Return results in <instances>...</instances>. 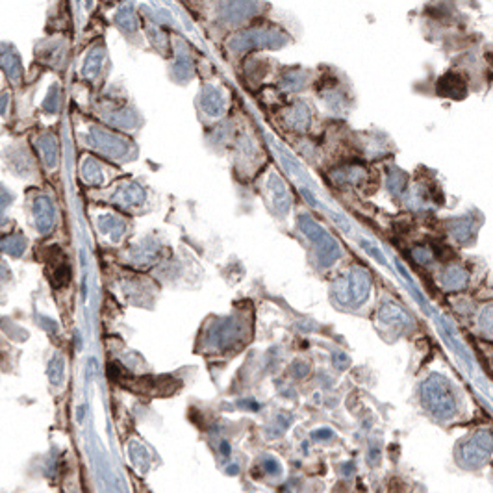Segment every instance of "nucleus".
Segmentation results:
<instances>
[{
  "instance_id": "f257e3e1",
  "label": "nucleus",
  "mask_w": 493,
  "mask_h": 493,
  "mask_svg": "<svg viewBox=\"0 0 493 493\" xmlns=\"http://www.w3.org/2000/svg\"><path fill=\"white\" fill-rule=\"evenodd\" d=\"M421 399H423V405L438 417H451L457 412L454 395L445 379H441L440 374H432L423 382Z\"/></svg>"
},
{
  "instance_id": "f03ea898",
  "label": "nucleus",
  "mask_w": 493,
  "mask_h": 493,
  "mask_svg": "<svg viewBox=\"0 0 493 493\" xmlns=\"http://www.w3.org/2000/svg\"><path fill=\"white\" fill-rule=\"evenodd\" d=\"M299 229L306 234V238L310 239L311 243L316 245L317 256H319L325 267L332 265L339 258V245L336 243V239L327 230H323L313 219L308 217V215H301L299 217Z\"/></svg>"
},
{
  "instance_id": "7ed1b4c3",
  "label": "nucleus",
  "mask_w": 493,
  "mask_h": 493,
  "mask_svg": "<svg viewBox=\"0 0 493 493\" xmlns=\"http://www.w3.org/2000/svg\"><path fill=\"white\" fill-rule=\"evenodd\" d=\"M369 291H371V276H369V273L362 267H354L349 273L345 285L337 291V297H339V302H343V304L360 306V304L367 301Z\"/></svg>"
},
{
  "instance_id": "20e7f679",
  "label": "nucleus",
  "mask_w": 493,
  "mask_h": 493,
  "mask_svg": "<svg viewBox=\"0 0 493 493\" xmlns=\"http://www.w3.org/2000/svg\"><path fill=\"white\" fill-rule=\"evenodd\" d=\"M89 141H91L97 149H100L104 154L114 156V158H119V156L128 152V143H126L123 137H119V135L108 134V132L93 130V134H91Z\"/></svg>"
},
{
  "instance_id": "39448f33",
  "label": "nucleus",
  "mask_w": 493,
  "mask_h": 493,
  "mask_svg": "<svg viewBox=\"0 0 493 493\" xmlns=\"http://www.w3.org/2000/svg\"><path fill=\"white\" fill-rule=\"evenodd\" d=\"M34 217H36V227L41 234H48L54 229V219H56V210L54 203L47 195H39L34 201Z\"/></svg>"
},
{
  "instance_id": "423d86ee",
  "label": "nucleus",
  "mask_w": 493,
  "mask_h": 493,
  "mask_svg": "<svg viewBox=\"0 0 493 493\" xmlns=\"http://www.w3.org/2000/svg\"><path fill=\"white\" fill-rule=\"evenodd\" d=\"M493 445V438L489 436L488 432H478L471 440L467 441L466 447H464V457L471 462H477V460H482L489 454Z\"/></svg>"
},
{
  "instance_id": "0eeeda50",
  "label": "nucleus",
  "mask_w": 493,
  "mask_h": 493,
  "mask_svg": "<svg viewBox=\"0 0 493 493\" xmlns=\"http://www.w3.org/2000/svg\"><path fill=\"white\" fill-rule=\"evenodd\" d=\"M379 319L384 325H391V327H403V325H410V316L405 310L393 302H384L379 310Z\"/></svg>"
},
{
  "instance_id": "6e6552de",
  "label": "nucleus",
  "mask_w": 493,
  "mask_h": 493,
  "mask_svg": "<svg viewBox=\"0 0 493 493\" xmlns=\"http://www.w3.org/2000/svg\"><path fill=\"white\" fill-rule=\"evenodd\" d=\"M467 282H469V275H467V271L464 269V267H460V265H452V267L443 271V275H441V285H443V290L447 291L464 290L467 285Z\"/></svg>"
},
{
  "instance_id": "1a4fd4ad",
  "label": "nucleus",
  "mask_w": 493,
  "mask_h": 493,
  "mask_svg": "<svg viewBox=\"0 0 493 493\" xmlns=\"http://www.w3.org/2000/svg\"><path fill=\"white\" fill-rule=\"evenodd\" d=\"M201 100H203V102H201L203 104V109L208 115L219 117V115L223 114L224 99H223V93H221L219 89L212 88V86H206V88L203 89V97H201Z\"/></svg>"
},
{
  "instance_id": "9d476101",
  "label": "nucleus",
  "mask_w": 493,
  "mask_h": 493,
  "mask_svg": "<svg viewBox=\"0 0 493 493\" xmlns=\"http://www.w3.org/2000/svg\"><path fill=\"white\" fill-rule=\"evenodd\" d=\"M2 69H4L6 73H8V76H10L11 80H15V82L21 78V60H19V56H17L15 50H13L10 45H4V47H2Z\"/></svg>"
},
{
  "instance_id": "9b49d317",
  "label": "nucleus",
  "mask_w": 493,
  "mask_h": 493,
  "mask_svg": "<svg viewBox=\"0 0 493 493\" xmlns=\"http://www.w3.org/2000/svg\"><path fill=\"white\" fill-rule=\"evenodd\" d=\"M267 187H269V191L275 195L276 206H282V212H288V210H290V193L285 189L284 182L276 177V175H271L269 182H267Z\"/></svg>"
},
{
  "instance_id": "f8f14e48",
  "label": "nucleus",
  "mask_w": 493,
  "mask_h": 493,
  "mask_svg": "<svg viewBox=\"0 0 493 493\" xmlns=\"http://www.w3.org/2000/svg\"><path fill=\"white\" fill-rule=\"evenodd\" d=\"M39 151H41L43 160L48 167H54L58 161V141L52 134H43L39 137Z\"/></svg>"
},
{
  "instance_id": "ddd939ff",
  "label": "nucleus",
  "mask_w": 493,
  "mask_h": 493,
  "mask_svg": "<svg viewBox=\"0 0 493 493\" xmlns=\"http://www.w3.org/2000/svg\"><path fill=\"white\" fill-rule=\"evenodd\" d=\"M102 62H104V50L100 47H95L93 50L89 52L88 58H86V63H83V76H88V78L97 76L100 67H102Z\"/></svg>"
},
{
  "instance_id": "4468645a",
  "label": "nucleus",
  "mask_w": 493,
  "mask_h": 493,
  "mask_svg": "<svg viewBox=\"0 0 493 493\" xmlns=\"http://www.w3.org/2000/svg\"><path fill=\"white\" fill-rule=\"evenodd\" d=\"M125 229V223H123L121 219L112 217V215H104V217L99 219V230L104 234H112V239H114V241H119Z\"/></svg>"
},
{
  "instance_id": "2eb2a0df",
  "label": "nucleus",
  "mask_w": 493,
  "mask_h": 493,
  "mask_svg": "<svg viewBox=\"0 0 493 493\" xmlns=\"http://www.w3.org/2000/svg\"><path fill=\"white\" fill-rule=\"evenodd\" d=\"M445 88H449L445 91V97H454V99H458L457 93L462 97L464 95V82L460 76H454V74H449V76H443L440 80V83H438V91H443Z\"/></svg>"
},
{
  "instance_id": "dca6fc26",
  "label": "nucleus",
  "mask_w": 493,
  "mask_h": 493,
  "mask_svg": "<svg viewBox=\"0 0 493 493\" xmlns=\"http://www.w3.org/2000/svg\"><path fill=\"white\" fill-rule=\"evenodd\" d=\"M473 227H475V221L471 219H458L451 227L452 238L457 241H467L473 236Z\"/></svg>"
},
{
  "instance_id": "f3484780",
  "label": "nucleus",
  "mask_w": 493,
  "mask_h": 493,
  "mask_svg": "<svg viewBox=\"0 0 493 493\" xmlns=\"http://www.w3.org/2000/svg\"><path fill=\"white\" fill-rule=\"evenodd\" d=\"M478 328L486 337L493 339V302L486 304L478 313Z\"/></svg>"
},
{
  "instance_id": "a211bd4d",
  "label": "nucleus",
  "mask_w": 493,
  "mask_h": 493,
  "mask_svg": "<svg viewBox=\"0 0 493 493\" xmlns=\"http://www.w3.org/2000/svg\"><path fill=\"white\" fill-rule=\"evenodd\" d=\"M82 177L83 180L89 182V184H100L104 180V173L95 160H86L82 166Z\"/></svg>"
},
{
  "instance_id": "6ab92c4d",
  "label": "nucleus",
  "mask_w": 493,
  "mask_h": 493,
  "mask_svg": "<svg viewBox=\"0 0 493 493\" xmlns=\"http://www.w3.org/2000/svg\"><path fill=\"white\" fill-rule=\"evenodd\" d=\"M2 249L11 256H21L26 249V239L21 236H8L2 239Z\"/></svg>"
},
{
  "instance_id": "aec40b11",
  "label": "nucleus",
  "mask_w": 493,
  "mask_h": 493,
  "mask_svg": "<svg viewBox=\"0 0 493 493\" xmlns=\"http://www.w3.org/2000/svg\"><path fill=\"white\" fill-rule=\"evenodd\" d=\"M121 198H123L126 204H141L145 201V191H143V187H141L140 184H135L134 182V184H128V186L125 187V191H123Z\"/></svg>"
},
{
  "instance_id": "412c9836",
  "label": "nucleus",
  "mask_w": 493,
  "mask_h": 493,
  "mask_svg": "<svg viewBox=\"0 0 493 493\" xmlns=\"http://www.w3.org/2000/svg\"><path fill=\"white\" fill-rule=\"evenodd\" d=\"M115 21H117V25H121L128 32L137 28V19H135L134 11H130V10H121L119 13L115 15Z\"/></svg>"
},
{
  "instance_id": "4be33fe9",
  "label": "nucleus",
  "mask_w": 493,
  "mask_h": 493,
  "mask_svg": "<svg viewBox=\"0 0 493 493\" xmlns=\"http://www.w3.org/2000/svg\"><path fill=\"white\" fill-rule=\"evenodd\" d=\"M405 184H406V177L403 175V173L399 171H393L391 175L388 177V187L389 191L393 193H400L403 189H405Z\"/></svg>"
},
{
  "instance_id": "5701e85b",
  "label": "nucleus",
  "mask_w": 493,
  "mask_h": 493,
  "mask_svg": "<svg viewBox=\"0 0 493 493\" xmlns=\"http://www.w3.org/2000/svg\"><path fill=\"white\" fill-rule=\"evenodd\" d=\"M414 259L415 262H419V264H428L432 259V255H431V250L428 249H415L414 250Z\"/></svg>"
}]
</instances>
